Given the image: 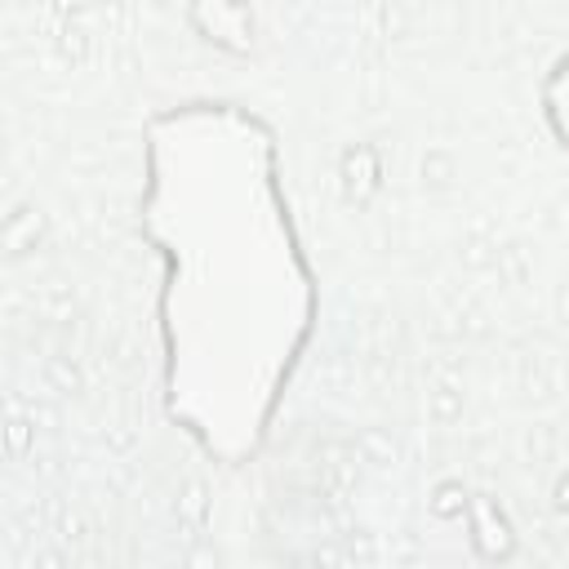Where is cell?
<instances>
[{"label": "cell", "mask_w": 569, "mask_h": 569, "mask_svg": "<svg viewBox=\"0 0 569 569\" xmlns=\"http://www.w3.org/2000/svg\"><path fill=\"white\" fill-rule=\"evenodd\" d=\"M542 111H547L551 133L569 151V58H560L556 71L547 76V84H542Z\"/></svg>", "instance_id": "1"}]
</instances>
